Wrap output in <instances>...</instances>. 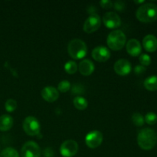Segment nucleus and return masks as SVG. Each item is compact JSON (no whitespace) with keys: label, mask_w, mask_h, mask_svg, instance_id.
<instances>
[{"label":"nucleus","mask_w":157,"mask_h":157,"mask_svg":"<svg viewBox=\"0 0 157 157\" xmlns=\"http://www.w3.org/2000/svg\"><path fill=\"white\" fill-rule=\"evenodd\" d=\"M69 55L75 60L82 59L87 53V47L84 41L78 38L71 40L67 45Z\"/></svg>","instance_id":"obj_3"},{"label":"nucleus","mask_w":157,"mask_h":157,"mask_svg":"<svg viewBox=\"0 0 157 157\" xmlns=\"http://www.w3.org/2000/svg\"><path fill=\"white\" fill-rule=\"evenodd\" d=\"M103 22L108 29H116L121 26V19L116 12H109L103 17Z\"/></svg>","instance_id":"obj_10"},{"label":"nucleus","mask_w":157,"mask_h":157,"mask_svg":"<svg viewBox=\"0 0 157 157\" xmlns=\"http://www.w3.org/2000/svg\"><path fill=\"white\" fill-rule=\"evenodd\" d=\"M132 122L133 123L134 125L137 126V127H142L145 123L144 117L140 113H133V116H132Z\"/></svg>","instance_id":"obj_22"},{"label":"nucleus","mask_w":157,"mask_h":157,"mask_svg":"<svg viewBox=\"0 0 157 157\" xmlns=\"http://www.w3.org/2000/svg\"><path fill=\"white\" fill-rule=\"evenodd\" d=\"M23 130L29 136H37L40 133L41 125L38 120L32 116H29L24 120L22 124Z\"/></svg>","instance_id":"obj_5"},{"label":"nucleus","mask_w":157,"mask_h":157,"mask_svg":"<svg viewBox=\"0 0 157 157\" xmlns=\"http://www.w3.org/2000/svg\"><path fill=\"white\" fill-rule=\"evenodd\" d=\"M113 6L116 10L120 11V12H123V11H124V9H125L126 8L125 3H124V2L123 1H116L113 4Z\"/></svg>","instance_id":"obj_28"},{"label":"nucleus","mask_w":157,"mask_h":157,"mask_svg":"<svg viewBox=\"0 0 157 157\" xmlns=\"http://www.w3.org/2000/svg\"><path fill=\"white\" fill-rule=\"evenodd\" d=\"M78 64L75 61H68L64 64V71L69 75H74L78 71Z\"/></svg>","instance_id":"obj_20"},{"label":"nucleus","mask_w":157,"mask_h":157,"mask_svg":"<svg viewBox=\"0 0 157 157\" xmlns=\"http://www.w3.org/2000/svg\"><path fill=\"white\" fill-rule=\"evenodd\" d=\"M41 97L45 101L49 103L55 102L59 97V91L58 89L52 86H47L41 92Z\"/></svg>","instance_id":"obj_13"},{"label":"nucleus","mask_w":157,"mask_h":157,"mask_svg":"<svg viewBox=\"0 0 157 157\" xmlns=\"http://www.w3.org/2000/svg\"><path fill=\"white\" fill-rule=\"evenodd\" d=\"M91 54L94 59L99 62H105L110 57V51L104 46H98L94 48Z\"/></svg>","instance_id":"obj_11"},{"label":"nucleus","mask_w":157,"mask_h":157,"mask_svg":"<svg viewBox=\"0 0 157 157\" xmlns=\"http://www.w3.org/2000/svg\"><path fill=\"white\" fill-rule=\"evenodd\" d=\"M78 70L82 75L89 76L94 71V64L89 59H84L80 62Z\"/></svg>","instance_id":"obj_16"},{"label":"nucleus","mask_w":157,"mask_h":157,"mask_svg":"<svg viewBox=\"0 0 157 157\" xmlns=\"http://www.w3.org/2000/svg\"><path fill=\"white\" fill-rule=\"evenodd\" d=\"M157 141V135L155 130L151 128L142 129L137 136L139 147L144 150H152Z\"/></svg>","instance_id":"obj_2"},{"label":"nucleus","mask_w":157,"mask_h":157,"mask_svg":"<svg viewBox=\"0 0 157 157\" xmlns=\"http://www.w3.org/2000/svg\"><path fill=\"white\" fill-rule=\"evenodd\" d=\"M139 60L141 65L144 66V67L150 65V64H151V61H152L150 56L147 55V54H142V55H140V56L139 58Z\"/></svg>","instance_id":"obj_26"},{"label":"nucleus","mask_w":157,"mask_h":157,"mask_svg":"<svg viewBox=\"0 0 157 157\" xmlns=\"http://www.w3.org/2000/svg\"><path fill=\"white\" fill-rule=\"evenodd\" d=\"M132 66L127 59H119L114 64V71L117 75L126 76L131 72Z\"/></svg>","instance_id":"obj_12"},{"label":"nucleus","mask_w":157,"mask_h":157,"mask_svg":"<svg viewBox=\"0 0 157 157\" xmlns=\"http://www.w3.org/2000/svg\"><path fill=\"white\" fill-rule=\"evenodd\" d=\"M71 83L68 81H62L58 84V90L61 92V93H66L71 89Z\"/></svg>","instance_id":"obj_24"},{"label":"nucleus","mask_w":157,"mask_h":157,"mask_svg":"<svg viewBox=\"0 0 157 157\" xmlns=\"http://www.w3.org/2000/svg\"><path fill=\"white\" fill-rule=\"evenodd\" d=\"M44 157H53L54 152L51 148H46L43 152Z\"/></svg>","instance_id":"obj_31"},{"label":"nucleus","mask_w":157,"mask_h":157,"mask_svg":"<svg viewBox=\"0 0 157 157\" xmlns=\"http://www.w3.org/2000/svg\"><path fill=\"white\" fill-rule=\"evenodd\" d=\"M5 107H6V111L8 112H13L17 108V102L14 99H9L6 101L5 104Z\"/></svg>","instance_id":"obj_25"},{"label":"nucleus","mask_w":157,"mask_h":157,"mask_svg":"<svg viewBox=\"0 0 157 157\" xmlns=\"http://www.w3.org/2000/svg\"><path fill=\"white\" fill-rule=\"evenodd\" d=\"M146 71V67L143 65H136L134 67V72L136 75H141Z\"/></svg>","instance_id":"obj_30"},{"label":"nucleus","mask_w":157,"mask_h":157,"mask_svg":"<svg viewBox=\"0 0 157 157\" xmlns=\"http://www.w3.org/2000/svg\"><path fill=\"white\" fill-rule=\"evenodd\" d=\"M143 46L149 52H154L157 50V38L153 35H147L143 39Z\"/></svg>","instance_id":"obj_14"},{"label":"nucleus","mask_w":157,"mask_h":157,"mask_svg":"<svg viewBox=\"0 0 157 157\" xmlns=\"http://www.w3.org/2000/svg\"><path fill=\"white\" fill-rule=\"evenodd\" d=\"M73 103L75 107L79 110H85V109L87 107V105H88L87 100H86L84 98H83V97H80V96L76 97V98L74 99Z\"/></svg>","instance_id":"obj_19"},{"label":"nucleus","mask_w":157,"mask_h":157,"mask_svg":"<svg viewBox=\"0 0 157 157\" xmlns=\"http://www.w3.org/2000/svg\"><path fill=\"white\" fill-rule=\"evenodd\" d=\"M21 157H40L41 152L39 146L33 141L26 142L21 150Z\"/></svg>","instance_id":"obj_7"},{"label":"nucleus","mask_w":157,"mask_h":157,"mask_svg":"<svg viewBox=\"0 0 157 157\" xmlns=\"http://www.w3.org/2000/svg\"><path fill=\"white\" fill-rule=\"evenodd\" d=\"M13 126V119L8 114H3L0 117V130L8 131Z\"/></svg>","instance_id":"obj_17"},{"label":"nucleus","mask_w":157,"mask_h":157,"mask_svg":"<svg viewBox=\"0 0 157 157\" xmlns=\"http://www.w3.org/2000/svg\"><path fill=\"white\" fill-rule=\"evenodd\" d=\"M78 151V144L74 140H67L61 144L60 153L64 157H72Z\"/></svg>","instance_id":"obj_8"},{"label":"nucleus","mask_w":157,"mask_h":157,"mask_svg":"<svg viewBox=\"0 0 157 157\" xmlns=\"http://www.w3.org/2000/svg\"><path fill=\"white\" fill-rule=\"evenodd\" d=\"M71 91L73 94H82L84 92V88L82 84H75L72 87Z\"/></svg>","instance_id":"obj_27"},{"label":"nucleus","mask_w":157,"mask_h":157,"mask_svg":"<svg viewBox=\"0 0 157 157\" xmlns=\"http://www.w3.org/2000/svg\"><path fill=\"white\" fill-rule=\"evenodd\" d=\"M135 3H137V4H140V3H144V0H142V1H134Z\"/></svg>","instance_id":"obj_32"},{"label":"nucleus","mask_w":157,"mask_h":157,"mask_svg":"<svg viewBox=\"0 0 157 157\" xmlns=\"http://www.w3.org/2000/svg\"><path fill=\"white\" fill-rule=\"evenodd\" d=\"M126 48H127V53L131 56H137L141 53V50H142L140 41L135 38H132L127 41Z\"/></svg>","instance_id":"obj_15"},{"label":"nucleus","mask_w":157,"mask_h":157,"mask_svg":"<svg viewBox=\"0 0 157 157\" xmlns=\"http://www.w3.org/2000/svg\"><path fill=\"white\" fill-rule=\"evenodd\" d=\"M103 142V134L101 131L93 130L87 134L85 137L86 145L91 149H95L101 146Z\"/></svg>","instance_id":"obj_9"},{"label":"nucleus","mask_w":157,"mask_h":157,"mask_svg":"<svg viewBox=\"0 0 157 157\" xmlns=\"http://www.w3.org/2000/svg\"><path fill=\"white\" fill-rule=\"evenodd\" d=\"M127 41L126 35L121 30L112 31L107 38V44L110 49L119 51L124 47Z\"/></svg>","instance_id":"obj_4"},{"label":"nucleus","mask_w":157,"mask_h":157,"mask_svg":"<svg viewBox=\"0 0 157 157\" xmlns=\"http://www.w3.org/2000/svg\"><path fill=\"white\" fill-rule=\"evenodd\" d=\"M144 85L145 88L150 91L157 90V75H152L146 78Z\"/></svg>","instance_id":"obj_18"},{"label":"nucleus","mask_w":157,"mask_h":157,"mask_svg":"<svg viewBox=\"0 0 157 157\" xmlns=\"http://www.w3.org/2000/svg\"><path fill=\"white\" fill-rule=\"evenodd\" d=\"M113 2L110 1V0H101L100 2V5L102 8L104 9H110V8L113 7Z\"/></svg>","instance_id":"obj_29"},{"label":"nucleus","mask_w":157,"mask_h":157,"mask_svg":"<svg viewBox=\"0 0 157 157\" xmlns=\"http://www.w3.org/2000/svg\"><path fill=\"white\" fill-rule=\"evenodd\" d=\"M0 157H20L19 154L17 152L16 150H15L12 147H7L4 149L0 153Z\"/></svg>","instance_id":"obj_21"},{"label":"nucleus","mask_w":157,"mask_h":157,"mask_svg":"<svg viewBox=\"0 0 157 157\" xmlns=\"http://www.w3.org/2000/svg\"><path fill=\"white\" fill-rule=\"evenodd\" d=\"M101 25V18L98 14H91L84 21L83 29L87 33H93L98 30Z\"/></svg>","instance_id":"obj_6"},{"label":"nucleus","mask_w":157,"mask_h":157,"mask_svg":"<svg viewBox=\"0 0 157 157\" xmlns=\"http://www.w3.org/2000/svg\"><path fill=\"white\" fill-rule=\"evenodd\" d=\"M139 21L144 23H151L157 20V6L153 3H145L140 6L136 12Z\"/></svg>","instance_id":"obj_1"},{"label":"nucleus","mask_w":157,"mask_h":157,"mask_svg":"<svg viewBox=\"0 0 157 157\" xmlns=\"http://www.w3.org/2000/svg\"><path fill=\"white\" fill-rule=\"evenodd\" d=\"M144 120H145V122L149 125H154L157 122V114L153 112H149L144 117Z\"/></svg>","instance_id":"obj_23"}]
</instances>
